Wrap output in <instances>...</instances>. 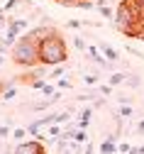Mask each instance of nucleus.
I'll use <instances>...</instances> for the list:
<instances>
[{"label": "nucleus", "instance_id": "473e14b6", "mask_svg": "<svg viewBox=\"0 0 144 154\" xmlns=\"http://www.w3.org/2000/svg\"><path fill=\"white\" fill-rule=\"evenodd\" d=\"M3 27H8V15L0 12V32H3Z\"/></svg>", "mask_w": 144, "mask_h": 154}, {"label": "nucleus", "instance_id": "aec40b11", "mask_svg": "<svg viewBox=\"0 0 144 154\" xmlns=\"http://www.w3.org/2000/svg\"><path fill=\"white\" fill-rule=\"evenodd\" d=\"M49 105H51V100L47 98V100H42V103H32V110H34V112H42V110H47Z\"/></svg>", "mask_w": 144, "mask_h": 154}, {"label": "nucleus", "instance_id": "5701e85b", "mask_svg": "<svg viewBox=\"0 0 144 154\" xmlns=\"http://www.w3.org/2000/svg\"><path fill=\"white\" fill-rule=\"evenodd\" d=\"M44 86H47V81H44V79H34V81L29 83V88H32V91H42Z\"/></svg>", "mask_w": 144, "mask_h": 154}, {"label": "nucleus", "instance_id": "39448f33", "mask_svg": "<svg viewBox=\"0 0 144 154\" xmlns=\"http://www.w3.org/2000/svg\"><path fill=\"white\" fill-rule=\"evenodd\" d=\"M117 140H120L117 134H108V137L103 140V144L98 147V152L100 154H115L117 152Z\"/></svg>", "mask_w": 144, "mask_h": 154}, {"label": "nucleus", "instance_id": "a878e982", "mask_svg": "<svg viewBox=\"0 0 144 154\" xmlns=\"http://www.w3.org/2000/svg\"><path fill=\"white\" fill-rule=\"evenodd\" d=\"M42 93H44V95H47V98H51V95H54V93H56V86H51V83H47V86H44V88H42Z\"/></svg>", "mask_w": 144, "mask_h": 154}, {"label": "nucleus", "instance_id": "6e6552de", "mask_svg": "<svg viewBox=\"0 0 144 154\" xmlns=\"http://www.w3.org/2000/svg\"><path fill=\"white\" fill-rule=\"evenodd\" d=\"M86 54H88V59H93V61H95L98 66H108V59H105V56H103L100 47H93V44H88Z\"/></svg>", "mask_w": 144, "mask_h": 154}, {"label": "nucleus", "instance_id": "58836bf2", "mask_svg": "<svg viewBox=\"0 0 144 154\" xmlns=\"http://www.w3.org/2000/svg\"><path fill=\"white\" fill-rule=\"evenodd\" d=\"M137 149H139V154H144V144H139V147H137Z\"/></svg>", "mask_w": 144, "mask_h": 154}, {"label": "nucleus", "instance_id": "e433bc0d", "mask_svg": "<svg viewBox=\"0 0 144 154\" xmlns=\"http://www.w3.org/2000/svg\"><path fill=\"white\" fill-rule=\"evenodd\" d=\"M5 64V54H0V66H3Z\"/></svg>", "mask_w": 144, "mask_h": 154}, {"label": "nucleus", "instance_id": "ddd939ff", "mask_svg": "<svg viewBox=\"0 0 144 154\" xmlns=\"http://www.w3.org/2000/svg\"><path fill=\"white\" fill-rule=\"evenodd\" d=\"M27 134H29L27 127H12V140H15V142H22Z\"/></svg>", "mask_w": 144, "mask_h": 154}, {"label": "nucleus", "instance_id": "2f4dec72", "mask_svg": "<svg viewBox=\"0 0 144 154\" xmlns=\"http://www.w3.org/2000/svg\"><path fill=\"white\" fill-rule=\"evenodd\" d=\"M83 154H95V147H93V142H86V147H83Z\"/></svg>", "mask_w": 144, "mask_h": 154}, {"label": "nucleus", "instance_id": "c85d7f7f", "mask_svg": "<svg viewBox=\"0 0 144 154\" xmlns=\"http://www.w3.org/2000/svg\"><path fill=\"white\" fill-rule=\"evenodd\" d=\"M69 27L71 29H81V27H86V25L81 22V20H69Z\"/></svg>", "mask_w": 144, "mask_h": 154}, {"label": "nucleus", "instance_id": "bb28decb", "mask_svg": "<svg viewBox=\"0 0 144 154\" xmlns=\"http://www.w3.org/2000/svg\"><path fill=\"white\" fill-rule=\"evenodd\" d=\"M10 49H12V44H8V42H5V37H3V39H0V54H8Z\"/></svg>", "mask_w": 144, "mask_h": 154}, {"label": "nucleus", "instance_id": "c9c22d12", "mask_svg": "<svg viewBox=\"0 0 144 154\" xmlns=\"http://www.w3.org/2000/svg\"><path fill=\"white\" fill-rule=\"evenodd\" d=\"M5 86H8V83H3V81H0V95H3V91H5Z\"/></svg>", "mask_w": 144, "mask_h": 154}, {"label": "nucleus", "instance_id": "f8f14e48", "mask_svg": "<svg viewBox=\"0 0 144 154\" xmlns=\"http://www.w3.org/2000/svg\"><path fill=\"white\" fill-rule=\"evenodd\" d=\"M64 76H66V66H54L51 71H49V79H54V81H59V79H64Z\"/></svg>", "mask_w": 144, "mask_h": 154}, {"label": "nucleus", "instance_id": "f3484780", "mask_svg": "<svg viewBox=\"0 0 144 154\" xmlns=\"http://www.w3.org/2000/svg\"><path fill=\"white\" fill-rule=\"evenodd\" d=\"M17 95V88L15 86H5V91H3V95H0V98H5V100H12Z\"/></svg>", "mask_w": 144, "mask_h": 154}, {"label": "nucleus", "instance_id": "4be33fe9", "mask_svg": "<svg viewBox=\"0 0 144 154\" xmlns=\"http://www.w3.org/2000/svg\"><path fill=\"white\" fill-rule=\"evenodd\" d=\"M73 49H78V51H86L88 49V44L81 39V37H73Z\"/></svg>", "mask_w": 144, "mask_h": 154}, {"label": "nucleus", "instance_id": "7ed1b4c3", "mask_svg": "<svg viewBox=\"0 0 144 154\" xmlns=\"http://www.w3.org/2000/svg\"><path fill=\"white\" fill-rule=\"evenodd\" d=\"M29 27V22L25 20V17H17V20H10L8 27H5V42L8 44H15L20 37H22V32Z\"/></svg>", "mask_w": 144, "mask_h": 154}, {"label": "nucleus", "instance_id": "9b49d317", "mask_svg": "<svg viewBox=\"0 0 144 154\" xmlns=\"http://www.w3.org/2000/svg\"><path fill=\"white\" fill-rule=\"evenodd\" d=\"M117 115H120V118H125V120H130L132 115H134V108H132V103H127V105H120V108H117Z\"/></svg>", "mask_w": 144, "mask_h": 154}, {"label": "nucleus", "instance_id": "b1692460", "mask_svg": "<svg viewBox=\"0 0 144 154\" xmlns=\"http://www.w3.org/2000/svg\"><path fill=\"white\" fill-rule=\"evenodd\" d=\"M105 103H108V100H105V95H95V98L90 100V105H93V108H103Z\"/></svg>", "mask_w": 144, "mask_h": 154}, {"label": "nucleus", "instance_id": "c756f323", "mask_svg": "<svg viewBox=\"0 0 144 154\" xmlns=\"http://www.w3.org/2000/svg\"><path fill=\"white\" fill-rule=\"evenodd\" d=\"M59 3H61V5H73V8H78L83 0H59Z\"/></svg>", "mask_w": 144, "mask_h": 154}, {"label": "nucleus", "instance_id": "dca6fc26", "mask_svg": "<svg viewBox=\"0 0 144 154\" xmlns=\"http://www.w3.org/2000/svg\"><path fill=\"white\" fill-rule=\"evenodd\" d=\"M20 3H22V0H8V3L3 5V10H0V12H3V15H8V12H12V10H15Z\"/></svg>", "mask_w": 144, "mask_h": 154}, {"label": "nucleus", "instance_id": "6ab92c4d", "mask_svg": "<svg viewBox=\"0 0 144 154\" xmlns=\"http://www.w3.org/2000/svg\"><path fill=\"white\" fill-rule=\"evenodd\" d=\"M56 88H61V91H71V88H73V83L64 76V79H59V81H56Z\"/></svg>", "mask_w": 144, "mask_h": 154}, {"label": "nucleus", "instance_id": "f257e3e1", "mask_svg": "<svg viewBox=\"0 0 144 154\" xmlns=\"http://www.w3.org/2000/svg\"><path fill=\"white\" fill-rule=\"evenodd\" d=\"M66 59H69V47L64 42V37L59 34V29L39 42V61H42V66H59Z\"/></svg>", "mask_w": 144, "mask_h": 154}, {"label": "nucleus", "instance_id": "f704fd0d", "mask_svg": "<svg viewBox=\"0 0 144 154\" xmlns=\"http://www.w3.org/2000/svg\"><path fill=\"white\" fill-rule=\"evenodd\" d=\"M134 132H137V134H144V120H139V125H137Z\"/></svg>", "mask_w": 144, "mask_h": 154}, {"label": "nucleus", "instance_id": "423d86ee", "mask_svg": "<svg viewBox=\"0 0 144 154\" xmlns=\"http://www.w3.org/2000/svg\"><path fill=\"white\" fill-rule=\"evenodd\" d=\"M54 32H56L54 27H49V25H42V27H32V29H29L27 34L32 37V39H37V42H42L44 37H49V34H54Z\"/></svg>", "mask_w": 144, "mask_h": 154}, {"label": "nucleus", "instance_id": "a211bd4d", "mask_svg": "<svg viewBox=\"0 0 144 154\" xmlns=\"http://www.w3.org/2000/svg\"><path fill=\"white\" fill-rule=\"evenodd\" d=\"M83 81H86V86H90V88H93V86H98V81H100V79H98V73H86V76H83Z\"/></svg>", "mask_w": 144, "mask_h": 154}, {"label": "nucleus", "instance_id": "4c0bfd02", "mask_svg": "<svg viewBox=\"0 0 144 154\" xmlns=\"http://www.w3.org/2000/svg\"><path fill=\"white\" fill-rule=\"evenodd\" d=\"M134 3H137V5H139V8H144V0H134Z\"/></svg>", "mask_w": 144, "mask_h": 154}, {"label": "nucleus", "instance_id": "0eeeda50", "mask_svg": "<svg viewBox=\"0 0 144 154\" xmlns=\"http://www.w3.org/2000/svg\"><path fill=\"white\" fill-rule=\"evenodd\" d=\"M100 51H103V56L110 61V64H117L120 61V54H117V49L112 47V44H108V42H100Z\"/></svg>", "mask_w": 144, "mask_h": 154}, {"label": "nucleus", "instance_id": "f03ea898", "mask_svg": "<svg viewBox=\"0 0 144 154\" xmlns=\"http://www.w3.org/2000/svg\"><path fill=\"white\" fill-rule=\"evenodd\" d=\"M12 61L17 66H25V69H32V66H39V42L32 39L29 34H22L20 39L12 44Z\"/></svg>", "mask_w": 144, "mask_h": 154}, {"label": "nucleus", "instance_id": "cd10ccee", "mask_svg": "<svg viewBox=\"0 0 144 154\" xmlns=\"http://www.w3.org/2000/svg\"><path fill=\"white\" fill-rule=\"evenodd\" d=\"M10 132H12V130H10V125H0V137H3V140H5V137H10Z\"/></svg>", "mask_w": 144, "mask_h": 154}, {"label": "nucleus", "instance_id": "9d476101", "mask_svg": "<svg viewBox=\"0 0 144 154\" xmlns=\"http://www.w3.org/2000/svg\"><path fill=\"white\" fill-rule=\"evenodd\" d=\"M127 81V73L125 71H115V73H110V86L115 88V86H120V83H125Z\"/></svg>", "mask_w": 144, "mask_h": 154}, {"label": "nucleus", "instance_id": "72a5a7b5", "mask_svg": "<svg viewBox=\"0 0 144 154\" xmlns=\"http://www.w3.org/2000/svg\"><path fill=\"white\" fill-rule=\"evenodd\" d=\"M49 100H51V103H59V100H61V91H56V93L51 95V98H49Z\"/></svg>", "mask_w": 144, "mask_h": 154}, {"label": "nucleus", "instance_id": "412c9836", "mask_svg": "<svg viewBox=\"0 0 144 154\" xmlns=\"http://www.w3.org/2000/svg\"><path fill=\"white\" fill-rule=\"evenodd\" d=\"M98 93L105 95V98H110V95H112V86L110 83H103V86H98Z\"/></svg>", "mask_w": 144, "mask_h": 154}, {"label": "nucleus", "instance_id": "2eb2a0df", "mask_svg": "<svg viewBox=\"0 0 144 154\" xmlns=\"http://www.w3.org/2000/svg\"><path fill=\"white\" fill-rule=\"evenodd\" d=\"M130 88H139L142 86V79H139V76L137 73H127V81H125Z\"/></svg>", "mask_w": 144, "mask_h": 154}, {"label": "nucleus", "instance_id": "4468645a", "mask_svg": "<svg viewBox=\"0 0 144 154\" xmlns=\"http://www.w3.org/2000/svg\"><path fill=\"white\" fill-rule=\"evenodd\" d=\"M71 140H76L78 144H86V142H88V134H86V130L76 127V130H73V137H71Z\"/></svg>", "mask_w": 144, "mask_h": 154}, {"label": "nucleus", "instance_id": "1a4fd4ad", "mask_svg": "<svg viewBox=\"0 0 144 154\" xmlns=\"http://www.w3.org/2000/svg\"><path fill=\"white\" fill-rule=\"evenodd\" d=\"M98 12H100V17H103V20H112V22H115V10H112L108 3L98 5Z\"/></svg>", "mask_w": 144, "mask_h": 154}, {"label": "nucleus", "instance_id": "393cba45", "mask_svg": "<svg viewBox=\"0 0 144 154\" xmlns=\"http://www.w3.org/2000/svg\"><path fill=\"white\" fill-rule=\"evenodd\" d=\"M130 149H132V144H130V142H117V152H120V154H127Z\"/></svg>", "mask_w": 144, "mask_h": 154}, {"label": "nucleus", "instance_id": "20e7f679", "mask_svg": "<svg viewBox=\"0 0 144 154\" xmlns=\"http://www.w3.org/2000/svg\"><path fill=\"white\" fill-rule=\"evenodd\" d=\"M12 154H47L42 140H37V137H29V140H22V142H17Z\"/></svg>", "mask_w": 144, "mask_h": 154}, {"label": "nucleus", "instance_id": "7c9ffc66", "mask_svg": "<svg viewBox=\"0 0 144 154\" xmlns=\"http://www.w3.org/2000/svg\"><path fill=\"white\" fill-rule=\"evenodd\" d=\"M125 49H127V51H130L132 56H137V59H144V54H142V51H137L134 47H125Z\"/></svg>", "mask_w": 144, "mask_h": 154}]
</instances>
